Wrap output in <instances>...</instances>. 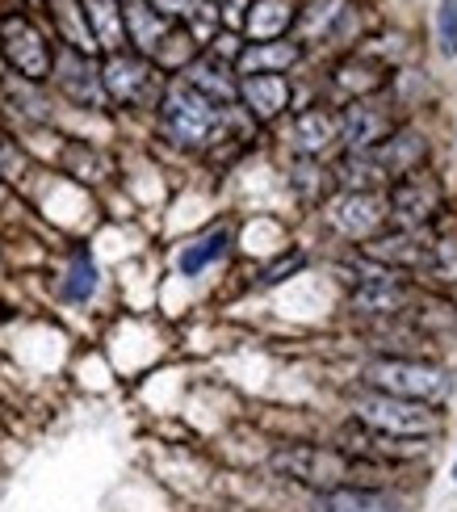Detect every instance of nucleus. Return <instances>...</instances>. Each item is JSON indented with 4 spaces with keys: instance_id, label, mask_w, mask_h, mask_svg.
<instances>
[{
    "instance_id": "6e6552de",
    "label": "nucleus",
    "mask_w": 457,
    "mask_h": 512,
    "mask_svg": "<svg viewBox=\"0 0 457 512\" xmlns=\"http://www.w3.org/2000/svg\"><path fill=\"white\" fill-rule=\"evenodd\" d=\"M365 256L386 269H407V273H437V244H424L411 231H395V236H374L365 244Z\"/></svg>"
},
{
    "instance_id": "4be33fe9",
    "label": "nucleus",
    "mask_w": 457,
    "mask_h": 512,
    "mask_svg": "<svg viewBox=\"0 0 457 512\" xmlns=\"http://www.w3.org/2000/svg\"><path fill=\"white\" fill-rule=\"evenodd\" d=\"M97 265H93V256H89V248H80L76 256H72V265H68V273H63V298L68 303H89L93 298V290H97Z\"/></svg>"
},
{
    "instance_id": "393cba45",
    "label": "nucleus",
    "mask_w": 457,
    "mask_h": 512,
    "mask_svg": "<svg viewBox=\"0 0 457 512\" xmlns=\"http://www.w3.org/2000/svg\"><path fill=\"white\" fill-rule=\"evenodd\" d=\"M147 5L156 9V13L164 17V21H172V17H189L193 9H202L198 0H147Z\"/></svg>"
},
{
    "instance_id": "0eeeda50",
    "label": "nucleus",
    "mask_w": 457,
    "mask_h": 512,
    "mask_svg": "<svg viewBox=\"0 0 457 512\" xmlns=\"http://www.w3.org/2000/svg\"><path fill=\"white\" fill-rule=\"evenodd\" d=\"M386 210L407 227H428L441 210V185L424 173H407L399 181H390Z\"/></svg>"
},
{
    "instance_id": "9b49d317",
    "label": "nucleus",
    "mask_w": 457,
    "mask_h": 512,
    "mask_svg": "<svg viewBox=\"0 0 457 512\" xmlns=\"http://www.w3.org/2000/svg\"><path fill=\"white\" fill-rule=\"evenodd\" d=\"M290 80L286 76H273V72H265V76H239V89H235V97L248 105V114L256 118V122H273V118H281L290 110Z\"/></svg>"
},
{
    "instance_id": "20e7f679",
    "label": "nucleus",
    "mask_w": 457,
    "mask_h": 512,
    "mask_svg": "<svg viewBox=\"0 0 457 512\" xmlns=\"http://www.w3.org/2000/svg\"><path fill=\"white\" fill-rule=\"evenodd\" d=\"M97 80H101L105 101H114V105H147V101H156V93H160L156 63L143 59L139 51L105 55L101 68H97Z\"/></svg>"
},
{
    "instance_id": "7ed1b4c3",
    "label": "nucleus",
    "mask_w": 457,
    "mask_h": 512,
    "mask_svg": "<svg viewBox=\"0 0 457 512\" xmlns=\"http://www.w3.org/2000/svg\"><path fill=\"white\" fill-rule=\"evenodd\" d=\"M0 55H5V63L30 84H42L51 80L55 72V51L47 34L38 30V21L26 17V13H5L0 17Z\"/></svg>"
},
{
    "instance_id": "412c9836",
    "label": "nucleus",
    "mask_w": 457,
    "mask_h": 512,
    "mask_svg": "<svg viewBox=\"0 0 457 512\" xmlns=\"http://www.w3.org/2000/svg\"><path fill=\"white\" fill-rule=\"evenodd\" d=\"M231 248V231L227 227H214V231H206L202 240H193V244H185L181 248V256H177V269L185 273V277H198L206 265H214L219 256Z\"/></svg>"
},
{
    "instance_id": "f257e3e1",
    "label": "nucleus",
    "mask_w": 457,
    "mask_h": 512,
    "mask_svg": "<svg viewBox=\"0 0 457 512\" xmlns=\"http://www.w3.org/2000/svg\"><path fill=\"white\" fill-rule=\"evenodd\" d=\"M160 122L172 143L181 147H206L223 131V105H214L198 89H189L185 80H172L160 97Z\"/></svg>"
},
{
    "instance_id": "a211bd4d",
    "label": "nucleus",
    "mask_w": 457,
    "mask_h": 512,
    "mask_svg": "<svg viewBox=\"0 0 457 512\" xmlns=\"http://www.w3.org/2000/svg\"><path fill=\"white\" fill-rule=\"evenodd\" d=\"M340 139V131H336V114H328V110H302L298 118H294V143H298V152L302 156H319L323 147H332Z\"/></svg>"
},
{
    "instance_id": "dca6fc26",
    "label": "nucleus",
    "mask_w": 457,
    "mask_h": 512,
    "mask_svg": "<svg viewBox=\"0 0 457 512\" xmlns=\"http://www.w3.org/2000/svg\"><path fill=\"white\" fill-rule=\"evenodd\" d=\"M80 9H84V21H89V30H93L97 51H105V55L122 51V42H126V21H122V5H118V0H80Z\"/></svg>"
},
{
    "instance_id": "f3484780",
    "label": "nucleus",
    "mask_w": 457,
    "mask_h": 512,
    "mask_svg": "<svg viewBox=\"0 0 457 512\" xmlns=\"http://www.w3.org/2000/svg\"><path fill=\"white\" fill-rule=\"evenodd\" d=\"M290 26H294V5H290V0H252V5H248L244 30H248L252 42L286 38Z\"/></svg>"
},
{
    "instance_id": "5701e85b",
    "label": "nucleus",
    "mask_w": 457,
    "mask_h": 512,
    "mask_svg": "<svg viewBox=\"0 0 457 512\" xmlns=\"http://www.w3.org/2000/svg\"><path fill=\"white\" fill-rule=\"evenodd\" d=\"M437 38L445 55H457V0H441L437 5Z\"/></svg>"
},
{
    "instance_id": "9d476101",
    "label": "nucleus",
    "mask_w": 457,
    "mask_h": 512,
    "mask_svg": "<svg viewBox=\"0 0 457 512\" xmlns=\"http://www.w3.org/2000/svg\"><path fill=\"white\" fill-rule=\"evenodd\" d=\"M336 131H340V143L348 147V152H369V147L390 135V118H386V110H378L374 101L353 97L336 114Z\"/></svg>"
},
{
    "instance_id": "b1692460",
    "label": "nucleus",
    "mask_w": 457,
    "mask_h": 512,
    "mask_svg": "<svg viewBox=\"0 0 457 512\" xmlns=\"http://www.w3.org/2000/svg\"><path fill=\"white\" fill-rule=\"evenodd\" d=\"M302 261H307V256H302V252L294 248L290 256H281L277 265H269V269H265V277H260V282H265V286H273V282H286V277H290L294 269H302Z\"/></svg>"
},
{
    "instance_id": "6ab92c4d",
    "label": "nucleus",
    "mask_w": 457,
    "mask_h": 512,
    "mask_svg": "<svg viewBox=\"0 0 457 512\" xmlns=\"http://www.w3.org/2000/svg\"><path fill=\"white\" fill-rule=\"evenodd\" d=\"M47 5H51V17H55V30H59V38L68 42V51L93 55V51H97V42H93L89 21H84L80 0H47Z\"/></svg>"
},
{
    "instance_id": "2eb2a0df",
    "label": "nucleus",
    "mask_w": 457,
    "mask_h": 512,
    "mask_svg": "<svg viewBox=\"0 0 457 512\" xmlns=\"http://www.w3.org/2000/svg\"><path fill=\"white\" fill-rule=\"evenodd\" d=\"M353 303L369 315H395L411 303V286L395 273H378V277H365V282L353 290Z\"/></svg>"
},
{
    "instance_id": "4468645a",
    "label": "nucleus",
    "mask_w": 457,
    "mask_h": 512,
    "mask_svg": "<svg viewBox=\"0 0 457 512\" xmlns=\"http://www.w3.org/2000/svg\"><path fill=\"white\" fill-rule=\"evenodd\" d=\"M51 76H59V89L68 93L76 105H89V110H97V105L105 101L101 80H97V68L89 63V55L63 51V59H55V72H51Z\"/></svg>"
},
{
    "instance_id": "1a4fd4ad",
    "label": "nucleus",
    "mask_w": 457,
    "mask_h": 512,
    "mask_svg": "<svg viewBox=\"0 0 457 512\" xmlns=\"http://www.w3.org/2000/svg\"><path fill=\"white\" fill-rule=\"evenodd\" d=\"M386 215V194H378V189H353L332 206V223L353 240H374Z\"/></svg>"
},
{
    "instance_id": "a878e982",
    "label": "nucleus",
    "mask_w": 457,
    "mask_h": 512,
    "mask_svg": "<svg viewBox=\"0 0 457 512\" xmlns=\"http://www.w3.org/2000/svg\"><path fill=\"white\" fill-rule=\"evenodd\" d=\"M453 479H457V466H453Z\"/></svg>"
},
{
    "instance_id": "aec40b11",
    "label": "nucleus",
    "mask_w": 457,
    "mask_h": 512,
    "mask_svg": "<svg viewBox=\"0 0 457 512\" xmlns=\"http://www.w3.org/2000/svg\"><path fill=\"white\" fill-rule=\"evenodd\" d=\"M323 512H395L386 492H374V487H332V492L319 496Z\"/></svg>"
},
{
    "instance_id": "39448f33",
    "label": "nucleus",
    "mask_w": 457,
    "mask_h": 512,
    "mask_svg": "<svg viewBox=\"0 0 457 512\" xmlns=\"http://www.w3.org/2000/svg\"><path fill=\"white\" fill-rule=\"evenodd\" d=\"M357 416L369 424L374 433L386 437H424L441 429V416L416 399H395V395H361L357 399Z\"/></svg>"
},
{
    "instance_id": "ddd939ff",
    "label": "nucleus",
    "mask_w": 457,
    "mask_h": 512,
    "mask_svg": "<svg viewBox=\"0 0 457 512\" xmlns=\"http://www.w3.org/2000/svg\"><path fill=\"white\" fill-rule=\"evenodd\" d=\"M181 80L189 84V89H198L202 97H210L214 105H227L235 101V89H239V76L227 72V63L219 55H202V59H189L181 68Z\"/></svg>"
},
{
    "instance_id": "f03ea898",
    "label": "nucleus",
    "mask_w": 457,
    "mask_h": 512,
    "mask_svg": "<svg viewBox=\"0 0 457 512\" xmlns=\"http://www.w3.org/2000/svg\"><path fill=\"white\" fill-rule=\"evenodd\" d=\"M365 387L378 395H395V399H416L432 403L449 391V370L432 366V361H411V357H382L365 366Z\"/></svg>"
},
{
    "instance_id": "423d86ee",
    "label": "nucleus",
    "mask_w": 457,
    "mask_h": 512,
    "mask_svg": "<svg viewBox=\"0 0 457 512\" xmlns=\"http://www.w3.org/2000/svg\"><path fill=\"white\" fill-rule=\"evenodd\" d=\"M273 471L290 475L298 483H311V487H348L357 475V462L340 454V450H323V445H294V450H281L273 454Z\"/></svg>"
},
{
    "instance_id": "f8f14e48",
    "label": "nucleus",
    "mask_w": 457,
    "mask_h": 512,
    "mask_svg": "<svg viewBox=\"0 0 457 512\" xmlns=\"http://www.w3.org/2000/svg\"><path fill=\"white\" fill-rule=\"evenodd\" d=\"M302 59V42L290 38H273V42H248L244 51L235 55V76H286V68Z\"/></svg>"
}]
</instances>
